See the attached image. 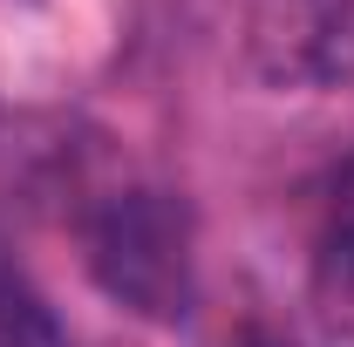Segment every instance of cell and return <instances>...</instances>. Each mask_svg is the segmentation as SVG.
I'll return each mask as SVG.
<instances>
[{"instance_id": "1", "label": "cell", "mask_w": 354, "mask_h": 347, "mask_svg": "<svg viewBox=\"0 0 354 347\" xmlns=\"http://www.w3.org/2000/svg\"><path fill=\"white\" fill-rule=\"evenodd\" d=\"M82 265L116 306L177 327L198 300V238L184 198L157 184L102 191L82 218Z\"/></svg>"}, {"instance_id": "2", "label": "cell", "mask_w": 354, "mask_h": 347, "mask_svg": "<svg viewBox=\"0 0 354 347\" xmlns=\"http://www.w3.org/2000/svg\"><path fill=\"white\" fill-rule=\"evenodd\" d=\"M245 62L272 88H354V0H259Z\"/></svg>"}, {"instance_id": "3", "label": "cell", "mask_w": 354, "mask_h": 347, "mask_svg": "<svg viewBox=\"0 0 354 347\" xmlns=\"http://www.w3.org/2000/svg\"><path fill=\"white\" fill-rule=\"evenodd\" d=\"M307 286L327 327L354 341V157L327 177L313 205V238H307Z\"/></svg>"}]
</instances>
